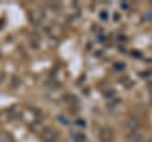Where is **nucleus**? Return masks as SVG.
Masks as SVG:
<instances>
[{
    "instance_id": "0eeeda50",
    "label": "nucleus",
    "mask_w": 152,
    "mask_h": 142,
    "mask_svg": "<svg viewBox=\"0 0 152 142\" xmlns=\"http://www.w3.org/2000/svg\"><path fill=\"white\" fill-rule=\"evenodd\" d=\"M115 69H123V65H115Z\"/></svg>"
},
{
    "instance_id": "423d86ee",
    "label": "nucleus",
    "mask_w": 152,
    "mask_h": 142,
    "mask_svg": "<svg viewBox=\"0 0 152 142\" xmlns=\"http://www.w3.org/2000/svg\"><path fill=\"white\" fill-rule=\"evenodd\" d=\"M100 17L103 18V19H108V14H105V13H102Z\"/></svg>"
},
{
    "instance_id": "20e7f679",
    "label": "nucleus",
    "mask_w": 152,
    "mask_h": 142,
    "mask_svg": "<svg viewBox=\"0 0 152 142\" xmlns=\"http://www.w3.org/2000/svg\"><path fill=\"white\" fill-rule=\"evenodd\" d=\"M145 138L141 133H137V132H133L127 136V142H143Z\"/></svg>"
},
{
    "instance_id": "f03ea898",
    "label": "nucleus",
    "mask_w": 152,
    "mask_h": 142,
    "mask_svg": "<svg viewBox=\"0 0 152 142\" xmlns=\"http://www.w3.org/2000/svg\"><path fill=\"white\" fill-rule=\"evenodd\" d=\"M99 138L100 142H112L114 138V132L110 127H104L100 130V133H99Z\"/></svg>"
},
{
    "instance_id": "6e6552de",
    "label": "nucleus",
    "mask_w": 152,
    "mask_h": 142,
    "mask_svg": "<svg viewBox=\"0 0 152 142\" xmlns=\"http://www.w3.org/2000/svg\"><path fill=\"white\" fill-rule=\"evenodd\" d=\"M143 142H152V141H143Z\"/></svg>"
},
{
    "instance_id": "f257e3e1",
    "label": "nucleus",
    "mask_w": 152,
    "mask_h": 142,
    "mask_svg": "<svg viewBox=\"0 0 152 142\" xmlns=\"http://www.w3.org/2000/svg\"><path fill=\"white\" fill-rule=\"evenodd\" d=\"M57 136H58V133H57V131L55 128H51V127H47V128L43 130V132H42V141L43 142H55V140L57 138Z\"/></svg>"
},
{
    "instance_id": "39448f33",
    "label": "nucleus",
    "mask_w": 152,
    "mask_h": 142,
    "mask_svg": "<svg viewBox=\"0 0 152 142\" xmlns=\"http://www.w3.org/2000/svg\"><path fill=\"white\" fill-rule=\"evenodd\" d=\"M12 137L5 132H0V142H10Z\"/></svg>"
},
{
    "instance_id": "7ed1b4c3",
    "label": "nucleus",
    "mask_w": 152,
    "mask_h": 142,
    "mask_svg": "<svg viewBox=\"0 0 152 142\" xmlns=\"http://www.w3.org/2000/svg\"><path fill=\"white\" fill-rule=\"evenodd\" d=\"M126 127L131 131H137V130H140V127H141V121L136 117H129L126 121Z\"/></svg>"
}]
</instances>
